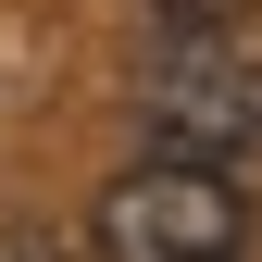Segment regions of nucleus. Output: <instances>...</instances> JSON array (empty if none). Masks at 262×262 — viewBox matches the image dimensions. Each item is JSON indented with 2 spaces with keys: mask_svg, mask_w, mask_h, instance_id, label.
<instances>
[{
  "mask_svg": "<svg viewBox=\"0 0 262 262\" xmlns=\"http://www.w3.org/2000/svg\"><path fill=\"white\" fill-rule=\"evenodd\" d=\"M138 125L162 138V162H262V62L237 38H162L138 62Z\"/></svg>",
  "mask_w": 262,
  "mask_h": 262,
  "instance_id": "nucleus-1",
  "label": "nucleus"
},
{
  "mask_svg": "<svg viewBox=\"0 0 262 262\" xmlns=\"http://www.w3.org/2000/svg\"><path fill=\"white\" fill-rule=\"evenodd\" d=\"M88 237L113 262H250V200L212 162H138V175L100 187Z\"/></svg>",
  "mask_w": 262,
  "mask_h": 262,
  "instance_id": "nucleus-2",
  "label": "nucleus"
},
{
  "mask_svg": "<svg viewBox=\"0 0 262 262\" xmlns=\"http://www.w3.org/2000/svg\"><path fill=\"white\" fill-rule=\"evenodd\" d=\"M150 13L175 25V38H237V13H250V0H150Z\"/></svg>",
  "mask_w": 262,
  "mask_h": 262,
  "instance_id": "nucleus-3",
  "label": "nucleus"
},
{
  "mask_svg": "<svg viewBox=\"0 0 262 262\" xmlns=\"http://www.w3.org/2000/svg\"><path fill=\"white\" fill-rule=\"evenodd\" d=\"M0 262H88V250L50 237V225H25V212H0Z\"/></svg>",
  "mask_w": 262,
  "mask_h": 262,
  "instance_id": "nucleus-4",
  "label": "nucleus"
}]
</instances>
